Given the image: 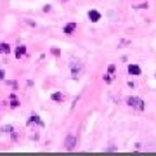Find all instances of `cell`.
Returning a JSON list of instances; mask_svg holds the SVG:
<instances>
[{
	"label": "cell",
	"mask_w": 156,
	"mask_h": 156,
	"mask_svg": "<svg viewBox=\"0 0 156 156\" xmlns=\"http://www.w3.org/2000/svg\"><path fill=\"white\" fill-rule=\"evenodd\" d=\"M127 104L132 106V108H137V109H144V101L139 97H128L127 99Z\"/></svg>",
	"instance_id": "obj_1"
},
{
	"label": "cell",
	"mask_w": 156,
	"mask_h": 156,
	"mask_svg": "<svg viewBox=\"0 0 156 156\" xmlns=\"http://www.w3.org/2000/svg\"><path fill=\"white\" fill-rule=\"evenodd\" d=\"M75 146H77V137L69 134L68 139H66V149H68V151H73V149H75Z\"/></svg>",
	"instance_id": "obj_2"
},
{
	"label": "cell",
	"mask_w": 156,
	"mask_h": 156,
	"mask_svg": "<svg viewBox=\"0 0 156 156\" xmlns=\"http://www.w3.org/2000/svg\"><path fill=\"white\" fill-rule=\"evenodd\" d=\"M128 73L130 75H140V68L137 66V64H128Z\"/></svg>",
	"instance_id": "obj_3"
},
{
	"label": "cell",
	"mask_w": 156,
	"mask_h": 156,
	"mask_svg": "<svg viewBox=\"0 0 156 156\" xmlns=\"http://www.w3.org/2000/svg\"><path fill=\"white\" fill-rule=\"evenodd\" d=\"M89 19L92 21V23H97V21L101 19V14H99L97 11H90V12H89Z\"/></svg>",
	"instance_id": "obj_4"
},
{
	"label": "cell",
	"mask_w": 156,
	"mask_h": 156,
	"mask_svg": "<svg viewBox=\"0 0 156 156\" xmlns=\"http://www.w3.org/2000/svg\"><path fill=\"white\" fill-rule=\"evenodd\" d=\"M75 30H77V23H69V24H66V28H64V33H66V35H71Z\"/></svg>",
	"instance_id": "obj_5"
},
{
	"label": "cell",
	"mask_w": 156,
	"mask_h": 156,
	"mask_svg": "<svg viewBox=\"0 0 156 156\" xmlns=\"http://www.w3.org/2000/svg\"><path fill=\"white\" fill-rule=\"evenodd\" d=\"M26 54V47H23V45H19L18 49H16V57L21 59V56H24Z\"/></svg>",
	"instance_id": "obj_6"
},
{
	"label": "cell",
	"mask_w": 156,
	"mask_h": 156,
	"mask_svg": "<svg viewBox=\"0 0 156 156\" xmlns=\"http://www.w3.org/2000/svg\"><path fill=\"white\" fill-rule=\"evenodd\" d=\"M50 97H52V101H56V102H62V99H64L61 92H54V94H52Z\"/></svg>",
	"instance_id": "obj_7"
},
{
	"label": "cell",
	"mask_w": 156,
	"mask_h": 156,
	"mask_svg": "<svg viewBox=\"0 0 156 156\" xmlns=\"http://www.w3.org/2000/svg\"><path fill=\"white\" fill-rule=\"evenodd\" d=\"M0 52H2V54H9V52H11V47H9L7 43H2V45H0Z\"/></svg>",
	"instance_id": "obj_8"
},
{
	"label": "cell",
	"mask_w": 156,
	"mask_h": 156,
	"mask_svg": "<svg viewBox=\"0 0 156 156\" xmlns=\"http://www.w3.org/2000/svg\"><path fill=\"white\" fill-rule=\"evenodd\" d=\"M33 121H37L38 125H43V123H42V121H40V120H38V116H31V118H30V120H28V123H33Z\"/></svg>",
	"instance_id": "obj_9"
},
{
	"label": "cell",
	"mask_w": 156,
	"mask_h": 156,
	"mask_svg": "<svg viewBox=\"0 0 156 156\" xmlns=\"http://www.w3.org/2000/svg\"><path fill=\"white\" fill-rule=\"evenodd\" d=\"M2 130H4V132H7V134H9V132H12V127H11V125H7V127H4V128H2Z\"/></svg>",
	"instance_id": "obj_10"
},
{
	"label": "cell",
	"mask_w": 156,
	"mask_h": 156,
	"mask_svg": "<svg viewBox=\"0 0 156 156\" xmlns=\"http://www.w3.org/2000/svg\"><path fill=\"white\" fill-rule=\"evenodd\" d=\"M4 77H5V75H4V71L0 69V80H4Z\"/></svg>",
	"instance_id": "obj_11"
}]
</instances>
